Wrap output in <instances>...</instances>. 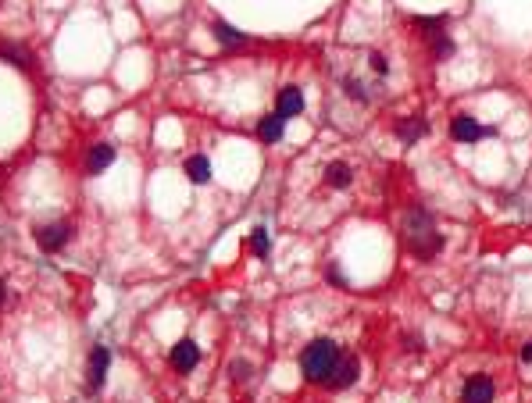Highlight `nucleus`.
<instances>
[{
  "instance_id": "39448f33",
  "label": "nucleus",
  "mask_w": 532,
  "mask_h": 403,
  "mask_svg": "<svg viewBox=\"0 0 532 403\" xmlns=\"http://www.w3.org/2000/svg\"><path fill=\"white\" fill-rule=\"evenodd\" d=\"M450 136L457 139V143H475V139H482L486 136V129L472 118V115H457L454 121H450Z\"/></svg>"
},
{
  "instance_id": "f257e3e1",
  "label": "nucleus",
  "mask_w": 532,
  "mask_h": 403,
  "mask_svg": "<svg viewBox=\"0 0 532 403\" xmlns=\"http://www.w3.org/2000/svg\"><path fill=\"white\" fill-rule=\"evenodd\" d=\"M339 360H343V357H339V346L332 343V339H314V343H307L304 353H301L304 378L307 382H329Z\"/></svg>"
},
{
  "instance_id": "1a4fd4ad",
  "label": "nucleus",
  "mask_w": 532,
  "mask_h": 403,
  "mask_svg": "<svg viewBox=\"0 0 532 403\" xmlns=\"http://www.w3.org/2000/svg\"><path fill=\"white\" fill-rule=\"evenodd\" d=\"M115 161V146H108V143H97V146H90V157H86V172L90 175H97V172H104Z\"/></svg>"
},
{
  "instance_id": "6ab92c4d",
  "label": "nucleus",
  "mask_w": 532,
  "mask_h": 403,
  "mask_svg": "<svg viewBox=\"0 0 532 403\" xmlns=\"http://www.w3.org/2000/svg\"><path fill=\"white\" fill-rule=\"evenodd\" d=\"M347 93H350V97H357V100H365V97H368V93H365V86H361L357 79H347Z\"/></svg>"
},
{
  "instance_id": "a211bd4d",
  "label": "nucleus",
  "mask_w": 532,
  "mask_h": 403,
  "mask_svg": "<svg viewBox=\"0 0 532 403\" xmlns=\"http://www.w3.org/2000/svg\"><path fill=\"white\" fill-rule=\"evenodd\" d=\"M229 375H232V382H243V378H250V364L247 360H236V364L229 368Z\"/></svg>"
},
{
  "instance_id": "4468645a",
  "label": "nucleus",
  "mask_w": 532,
  "mask_h": 403,
  "mask_svg": "<svg viewBox=\"0 0 532 403\" xmlns=\"http://www.w3.org/2000/svg\"><path fill=\"white\" fill-rule=\"evenodd\" d=\"M397 136H400L403 143L421 139V136H425V121H421V118H400V121H397Z\"/></svg>"
},
{
  "instance_id": "9b49d317",
  "label": "nucleus",
  "mask_w": 532,
  "mask_h": 403,
  "mask_svg": "<svg viewBox=\"0 0 532 403\" xmlns=\"http://www.w3.org/2000/svg\"><path fill=\"white\" fill-rule=\"evenodd\" d=\"M325 182H329L332 189H347V186L354 182V168L343 164V161H332V164L325 168Z\"/></svg>"
},
{
  "instance_id": "7ed1b4c3",
  "label": "nucleus",
  "mask_w": 532,
  "mask_h": 403,
  "mask_svg": "<svg viewBox=\"0 0 532 403\" xmlns=\"http://www.w3.org/2000/svg\"><path fill=\"white\" fill-rule=\"evenodd\" d=\"M461 403H493V382L486 375L468 378L464 389H461Z\"/></svg>"
},
{
  "instance_id": "f03ea898",
  "label": "nucleus",
  "mask_w": 532,
  "mask_h": 403,
  "mask_svg": "<svg viewBox=\"0 0 532 403\" xmlns=\"http://www.w3.org/2000/svg\"><path fill=\"white\" fill-rule=\"evenodd\" d=\"M408 246L418 253V257H425V261H429L433 253L443 246V236L436 232L433 218L425 215V210H415V215L408 218Z\"/></svg>"
},
{
  "instance_id": "9d476101",
  "label": "nucleus",
  "mask_w": 532,
  "mask_h": 403,
  "mask_svg": "<svg viewBox=\"0 0 532 403\" xmlns=\"http://www.w3.org/2000/svg\"><path fill=\"white\" fill-rule=\"evenodd\" d=\"M108 364H111V353L97 346L90 353V386H104V378H108Z\"/></svg>"
},
{
  "instance_id": "0eeeda50",
  "label": "nucleus",
  "mask_w": 532,
  "mask_h": 403,
  "mask_svg": "<svg viewBox=\"0 0 532 403\" xmlns=\"http://www.w3.org/2000/svg\"><path fill=\"white\" fill-rule=\"evenodd\" d=\"M357 371H361L357 357H343V360L336 364V371H332V378H329V386H332V389H347V386H354V382H357Z\"/></svg>"
},
{
  "instance_id": "2eb2a0df",
  "label": "nucleus",
  "mask_w": 532,
  "mask_h": 403,
  "mask_svg": "<svg viewBox=\"0 0 532 403\" xmlns=\"http://www.w3.org/2000/svg\"><path fill=\"white\" fill-rule=\"evenodd\" d=\"M0 57H4L8 65H18V68L29 65V54H26L22 47H15V43H0Z\"/></svg>"
},
{
  "instance_id": "4be33fe9",
  "label": "nucleus",
  "mask_w": 532,
  "mask_h": 403,
  "mask_svg": "<svg viewBox=\"0 0 532 403\" xmlns=\"http://www.w3.org/2000/svg\"><path fill=\"white\" fill-rule=\"evenodd\" d=\"M0 304H4V282H0Z\"/></svg>"
},
{
  "instance_id": "423d86ee",
  "label": "nucleus",
  "mask_w": 532,
  "mask_h": 403,
  "mask_svg": "<svg viewBox=\"0 0 532 403\" xmlns=\"http://www.w3.org/2000/svg\"><path fill=\"white\" fill-rule=\"evenodd\" d=\"M197 364H200V350H197V343H189V339L175 343V350H172V368H175V371H193Z\"/></svg>"
},
{
  "instance_id": "aec40b11",
  "label": "nucleus",
  "mask_w": 532,
  "mask_h": 403,
  "mask_svg": "<svg viewBox=\"0 0 532 403\" xmlns=\"http://www.w3.org/2000/svg\"><path fill=\"white\" fill-rule=\"evenodd\" d=\"M372 68H375L379 75H386V72H390V61L382 57V54H372Z\"/></svg>"
},
{
  "instance_id": "f8f14e48",
  "label": "nucleus",
  "mask_w": 532,
  "mask_h": 403,
  "mask_svg": "<svg viewBox=\"0 0 532 403\" xmlns=\"http://www.w3.org/2000/svg\"><path fill=\"white\" fill-rule=\"evenodd\" d=\"M283 125H286L283 115H268V118H261V125H258V136H261L265 143H275V139H283Z\"/></svg>"
},
{
  "instance_id": "20e7f679",
  "label": "nucleus",
  "mask_w": 532,
  "mask_h": 403,
  "mask_svg": "<svg viewBox=\"0 0 532 403\" xmlns=\"http://www.w3.org/2000/svg\"><path fill=\"white\" fill-rule=\"evenodd\" d=\"M36 239H39V246H44V250H61V246L72 239V225L68 222H54L47 228H39Z\"/></svg>"
},
{
  "instance_id": "f3484780",
  "label": "nucleus",
  "mask_w": 532,
  "mask_h": 403,
  "mask_svg": "<svg viewBox=\"0 0 532 403\" xmlns=\"http://www.w3.org/2000/svg\"><path fill=\"white\" fill-rule=\"evenodd\" d=\"M250 246H254V253H258V257H268V250H272L268 232H265V228H258V232L250 236Z\"/></svg>"
},
{
  "instance_id": "6e6552de",
  "label": "nucleus",
  "mask_w": 532,
  "mask_h": 403,
  "mask_svg": "<svg viewBox=\"0 0 532 403\" xmlns=\"http://www.w3.org/2000/svg\"><path fill=\"white\" fill-rule=\"evenodd\" d=\"M304 111V93L296 90V86H286L279 93V108H275V115H283V118H296Z\"/></svg>"
},
{
  "instance_id": "412c9836",
  "label": "nucleus",
  "mask_w": 532,
  "mask_h": 403,
  "mask_svg": "<svg viewBox=\"0 0 532 403\" xmlns=\"http://www.w3.org/2000/svg\"><path fill=\"white\" fill-rule=\"evenodd\" d=\"M522 360H532V343H525V346H522Z\"/></svg>"
},
{
  "instance_id": "ddd939ff",
  "label": "nucleus",
  "mask_w": 532,
  "mask_h": 403,
  "mask_svg": "<svg viewBox=\"0 0 532 403\" xmlns=\"http://www.w3.org/2000/svg\"><path fill=\"white\" fill-rule=\"evenodd\" d=\"M186 175H189V182H207L211 179V161L204 157V154H193V157H189L186 161Z\"/></svg>"
},
{
  "instance_id": "dca6fc26",
  "label": "nucleus",
  "mask_w": 532,
  "mask_h": 403,
  "mask_svg": "<svg viewBox=\"0 0 532 403\" xmlns=\"http://www.w3.org/2000/svg\"><path fill=\"white\" fill-rule=\"evenodd\" d=\"M215 36H218V43H225V47H240L243 43V32H236L225 22H215Z\"/></svg>"
}]
</instances>
